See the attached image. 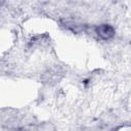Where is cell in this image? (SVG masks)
<instances>
[{
	"label": "cell",
	"mask_w": 131,
	"mask_h": 131,
	"mask_svg": "<svg viewBox=\"0 0 131 131\" xmlns=\"http://www.w3.org/2000/svg\"><path fill=\"white\" fill-rule=\"evenodd\" d=\"M96 33L102 40H108L114 37L115 29L110 25H100L96 28Z\"/></svg>",
	"instance_id": "obj_1"
}]
</instances>
